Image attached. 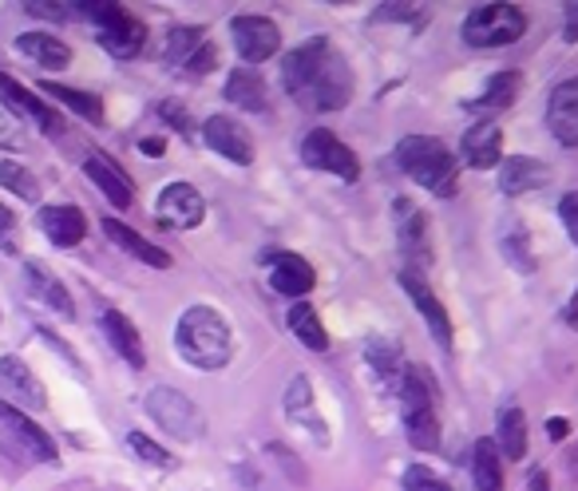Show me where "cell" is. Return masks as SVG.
Masks as SVG:
<instances>
[{"label": "cell", "instance_id": "obj_1", "mask_svg": "<svg viewBox=\"0 0 578 491\" xmlns=\"http://www.w3.org/2000/svg\"><path fill=\"white\" fill-rule=\"evenodd\" d=\"M285 91L309 111H341L353 96V72L329 40H309L282 60Z\"/></svg>", "mask_w": 578, "mask_h": 491}, {"label": "cell", "instance_id": "obj_2", "mask_svg": "<svg viewBox=\"0 0 578 491\" xmlns=\"http://www.w3.org/2000/svg\"><path fill=\"white\" fill-rule=\"evenodd\" d=\"M175 349L190 369L214 372L226 369L234 357V337H230L226 317L214 306H190L183 309L175 326Z\"/></svg>", "mask_w": 578, "mask_h": 491}, {"label": "cell", "instance_id": "obj_3", "mask_svg": "<svg viewBox=\"0 0 578 491\" xmlns=\"http://www.w3.org/2000/svg\"><path fill=\"white\" fill-rule=\"evenodd\" d=\"M396 163L413 183L432 191L436 198H452L459 191V163L452 147L436 135H404L396 143Z\"/></svg>", "mask_w": 578, "mask_h": 491}, {"label": "cell", "instance_id": "obj_4", "mask_svg": "<svg viewBox=\"0 0 578 491\" xmlns=\"http://www.w3.org/2000/svg\"><path fill=\"white\" fill-rule=\"evenodd\" d=\"M401 420H404V437L408 444L420 452H436L440 447V416H436V389L428 381L425 369H404L401 384Z\"/></svg>", "mask_w": 578, "mask_h": 491}, {"label": "cell", "instance_id": "obj_5", "mask_svg": "<svg viewBox=\"0 0 578 491\" xmlns=\"http://www.w3.org/2000/svg\"><path fill=\"white\" fill-rule=\"evenodd\" d=\"M527 33V12L512 0H491V4H480L464 21V40L471 48H507L515 40H524Z\"/></svg>", "mask_w": 578, "mask_h": 491}, {"label": "cell", "instance_id": "obj_6", "mask_svg": "<svg viewBox=\"0 0 578 491\" xmlns=\"http://www.w3.org/2000/svg\"><path fill=\"white\" fill-rule=\"evenodd\" d=\"M143 408H147V416H151L155 425L163 428L171 440H198L202 432H207V420H202V413H198V404L190 401V396L179 393V389L159 384V389L147 393Z\"/></svg>", "mask_w": 578, "mask_h": 491}, {"label": "cell", "instance_id": "obj_7", "mask_svg": "<svg viewBox=\"0 0 578 491\" xmlns=\"http://www.w3.org/2000/svg\"><path fill=\"white\" fill-rule=\"evenodd\" d=\"M393 230H396V246L408 258V270L416 266H432V230H428V214L416 207L413 198H396L393 202Z\"/></svg>", "mask_w": 578, "mask_h": 491}, {"label": "cell", "instance_id": "obj_8", "mask_svg": "<svg viewBox=\"0 0 578 491\" xmlns=\"http://www.w3.org/2000/svg\"><path fill=\"white\" fill-rule=\"evenodd\" d=\"M302 159H306V167H313V171L337 175V179H345V183H357L360 179L357 155H353L333 132H325V127H313V132L302 139Z\"/></svg>", "mask_w": 578, "mask_h": 491}, {"label": "cell", "instance_id": "obj_9", "mask_svg": "<svg viewBox=\"0 0 578 491\" xmlns=\"http://www.w3.org/2000/svg\"><path fill=\"white\" fill-rule=\"evenodd\" d=\"M230 36H234V48H238L246 64H266L282 48V33H278V24L270 16H234Z\"/></svg>", "mask_w": 578, "mask_h": 491}, {"label": "cell", "instance_id": "obj_10", "mask_svg": "<svg viewBox=\"0 0 578 491\" xmlns=\"http://www.w3.org/2000/svg\"><path fill=\"white\" fill-rule=\"evenodd\" d=\"M155 214H159V222L171 230H195L207 219V202H202V195H198L190 183H167L163 191H159Z\"/></svg>", "mask_w": 578, "mask_h": 491}, {"label": "cell", "instance_id": "obj_11", "mask_svg": "<svg viewBox=\"0 0 578 491\" xmlns=\"http://www.w3.org/2000/svg\"><path fill=\"white\" fill-rule=\"evenodd\" d=\"M401 285H404V294L413 297L416 314L428 321V329H432V337H436L440 349H452V317H447L444 302L432 294V285L425 282V273L408 270V266H404V270H401Z\"/></svg>", "mask_w": 578, "mask_h": 491}, {"label": "cell", "instance_id": "obj_12", "mask_svg": "<svg viewBox=\"0 0 578 491\" xmlns=\"http://www.w3.org/2000/svg\"><path fill=\"white\" fill-rule=\"evenodd\" d=\"M0 425H4V432H9V437L24 447V456H28V459H45V464H56V459H60L52 437H48L45 428L36 425L33 416L21 413L16 404L0 401Z\"/></svg>", "mask_w": 578, "mask_h": 491}, {"label": "cell", "instance_id": "obj_13", "mask_svg": "<svg viewBox=\"0 0 578 491\" xmlns=\"http://www.w3.org/2000/svg\"><path fill=\"white\" fill-rule=\"evenodd\" d=\"M84 175L91 179V186H99V195L108 198L115 210H127L135 202V186L132 179H127V171H123L111 155L103 151H88V159H84Z\"/></svg>", "mask_w": 578, "mask_h": 491}, {"label": "cell", "instance_id": "obj_14", "mask_svg": "<svg viewBox=\"0 0 578 491\" xmlns=\"http://www.w3.org/2000/svg\"><path fill=\"white\" fill-rule=\"evenodd\" d=\"M202 139H207L210 151H219L222 159H230V163H238V167L254 163L250 132H246L238 120H230V115H210V120L202 123Z\"/></svg>", "mask_w": 578, "mask_h": 491}, {"label": "cell", "instance_id": "obj_15", "mask_svg": "<svg viewBox=\"0 0 578 491\" xmlns=\"http://www.w3.org/2000/svg\"><path fill=\"white\" fill-rule=\"evenodd\" d=\"M266 262H270V285L278 290V294L294 297V302H306V294L317 285V273L306 258L273 250V254H266Z\"/></svg>", "mask_w": 578, "mask_h": 491}, {"label": "cell", "instance_id": "obj_16", "mask_svg": "<svg viewBox=\"0 0 578 491\" xmlns=\"http://www.w3.org/2000/svg\"><path fill=\"white\" fill-rule=\"evenodd\" d=\"M546 127L563 147H578V76L563 79L546 99Z\"/></svg>", "mask_w": 578, "mask_h": 491}, {"label": "cell", "instance_id": "obj_17", "mask_svg": "<svg viewBox=\"0 0 578 491\" xmlns=\"http://www.w3.org/2000/svg\"><path fill=\"white\" fill-rule=\"evenodd\" d=\"M459 155H464V163L476 167V171H491V167L503 163V132L500 123L480 120L471 123L464 139H459Z\"/></svg>", "mask_w": 578, "mask_h": 491}, {"label": "cell", "instance_id": "obj_18", "mask_svg": "<svg viewBox=\"0 0 578 491\" xmlns=\"http://www.w3.org/2000/svg\"><path fill=\"white\" fill-rule=\"evenodd\" d=\"M99 45L108 48L115 60H132V56H139L143 45H147V24L123 9L120 16H111L108 24H99Z\"/></svg>", "mask_w": 578, "mask_h": 491}, {"label": "cell", "instance_id": "obj_19", "mask_svg": "<svg viewBox=\"0 0 578 491\" xmlns=\"http://www.w3.org/2000/svg\"><path fill=\"white\" fill-rule=\"evenodd\" d=\"M0 99H9V103H12L16 111L33 115V120L40 123V127H45L48 135H60V132H64V120H60V115H56V111L48 108L45 99L36 96V91L24 88L21 79H12L9 72H0Z\"/></svg>", "mask_w": 578, "mask_h": 491}, {"label": "cell", "instance_id": "obj_20", "mask_svg": "<svg viewBox=\"0 0 578 491\" xmlns=\"http://www.w3.org/2000/svg\"><path fill=\"white\" fill-rule=\"evenodd\" d=\"M24 282H28L33 297H40L48 309H56V314L67 317V321L76 317V302H72V294H67V285L60 282L45 262H24Z\"/></svg>", "mask_w": 578, "mask_h": 491}, {"label": "cell", "instance_id": "obj_21", "mask_svg": "<svg viewBox=\"0 0 578 491\" xmlns=\"http://www.w3.org/2000/svg\"><path fill=\"white\" fill-rule=\"evenodd\" d=\"M0 384H4V393L12 396V401L28 404V408H45L48 404V393L45 384L36 381V372L24 365L21 357H0Z\"/></svg>", "mask_w": 578, "mask_h": 491}, {"label": "cell", "instance_id": "obj_22", "mask_svg": "<svg viewBox=\"0 0 578 491\" xmlns=\"http://www.w3.org/2000/svg\"><path fill=\"white\" fill-rule=\"evenodd\" d=\"M40 230H45L56 246H64L67 250V246H79V242H84V234H88V214L79 207H72V202L45 207L40 210Z\"/></svg>", "mask_w": 578, "mask_h": 491}, {"label": "cell", "instance_id": "obj_23", "mask_svg": "<svg viewBox=\"0 0 578 491\" xmlns=\"http://www.w3.org/2000/svg\"><path fill=\"white\" fill-rule=\"evenodd\" d=\"M99 326H103V333H108L111 349L120 353L132 369H143V365H147V349H143V337H139V329H135L132 317L120 314V309H108V314L99 317Z\"/></svg>", "mask_w": 578, "mask_h": 491}, {"label": "cell", "instance_id": "obj_24", "mask_svg": "<svg viewBox=\"0 0 578 491\" xmlns=\"http://www.w3.org/2000/svg\"><path fill=\"white\" fill-rule=\"evenodd\" d=\"M103 234H108L115 246H120L123 254H132L135 262H143V266H155V270H167L171 266V254L167 250H159L155 242H147L139 234V230H132L127 222H120V219H103Z\"/></svg>", "mask_w": 578, "mask_h": 491}, {"label": "cell", "instance_id": "obj_25", "mask_svg": "<svg viewBox=\"0 0 578 491\" xmlns=\"http://www.w3.org/2000/svg\"><path fill=\"white\" fill-rule=\"evenodd\" d=\"M551 167L531 159V155H512L507 163H500V186L503 195H531L539 186H546Z\"/></svg>", "mask_w": 578, "mask_h": 491}, {"label": "cell", "instance_id": "obj_26", "mask_svg": "<svg viewBox=\"0 0 578 491\" xmlns=\"http://www.w3.org/2000/svg\"><path fill=\"white\" fill-rule=\"evenodd\" d=\"M16 52H24L33 64L48 67V72H64L72 64V48L60 36H48V33H21L16 36Z\"/></svg>", "mask_w": 578, "mask_h": 491}, {"label": "cell", "instance_id": "obj_27", "mask_svg": "<svg viewBox=\"0 0 578 491\" xmlns=\"http://www.w3.org/2000/svg\"><path fill=\"white\" fill-rule=\"evenodd\" d=\"M436 16L432 0H381L372 12V24H404V28H428Z\"/></svg>", "mask_w": 578, "mask_h": 491}, {"label": "cell", "instance_id": "obj_28", "mask_svg": "<svg viewBox=\"0 0 578 491\" xmlns=\"http://www.w3.org/2000/svg\"><path fill=\"white\" fill-rule=\"evenodd\" d=\"M285 326H290V333H294L309 353L329 349V333H325V326H321V314H317L309 302H294L290 314H285Z\"/></svg>", "mask_w": 578, "mask_h": 491}, {"label": "cell", "instance_id": "obj_29", "mask_svg": "<svg viewBox=\"0 0 578 491\" xmlns=\"http://www.w3.org/2000/svg\"><path fill=\"white\" fill-rule=\"evenodd\" d=\"M226 99L242 111H266V79L254 67H234L226 76Z\"/></svg>", "mask_w": 578, "mask_h": 491}, {"label": "cell", "instance_id": "obj_30", "mask_svg": "<svg viewBox=\"0 0 578 491\" xmlns=\"http://www.w3.org/2000/svg\"><path fill=\"white\" fill-rule=\"evenodd\" d=\"M495 447H500L503 459H519L527 456V416L524 408H503L500 413V428H495Z\"/></svg>", "mask_w": 578, "mask_h": 491}, {"label": "cell", "instance_id": "obj_31", "mask_svg": "<svg viewBox=\"0 0 578 491\" xmlns=\"http://www.w3.org/2000/svg\"><path fill=\"white\" fill-rule=\"evenodd\" d=\"M471 480H476V491H503V456L500 447H495V440H476Z\"/></svg>", "mask_w": 578, "mask_h": 491}, {"label": "cell", "instance_id": "obj_32", "mask_svg": "<svg viewBox=\"0 0 578 491\" xmlns=\"http://www.w3.org/2000/svg\"><path fill=\"white\" fill-rule=\"evenodd\" d=\"M40 91L56 99V103H67V108L84 115L91 123H103V99L91 96V91H79V88H64V84H40Z\"/></svg>", "mask_w": 578, "mask_h": 491}, {"label": "cell", "instance_id": "obj_33", "mask_svg": "<svg viewBox=\"0 0 578 491\" xmlns=\"http://www.w3.org/2000/svg\"><path fill=\"white\" fill-rule=\"evenodd\" d=\"M519 88H524V76H519V72H500V76L488 79V88H483V96H480V108H488V111L512 108Z\"/></svg>", "mask_w": 578, "mask_h": 491}, {"label": "cell", "instance_id": "obj_34", "mask_svg": "<svg viewBox=\"0 0 578 491\" xmlns=\"http://www.w3.org/2000/svg\"><path fill=\"white\" fill-rule=\"evenodd\" d=\"M285 413L290 420H302V425H313L317 437H321V425L313 416V393H309V377H294L290 389H285Z\"/></svg>", "mask_w": 578, "mask_h": 491}, {"label": "cell", "instance_id": "obj_35", "mask_svg": "<svg viewBox=\"0 0 578 491\" xmlns=\"http://www.w3.org/2000/svg\"><path fill=\"white\" fill-rule=\"evenodd\" d=\"M0 186H9L12 195L24 198V202H36V198H40V183H36V175L28 171V167L16 163V159H4V163H0Z\"/></svg>", "mask_w": 578, "mask_h": 491}, {"label": "cell", "instance_id": "obj_36", "mask_svg": "<svg viewBox=\"0 0 578 491\" xmlns=\"http://www.w3.org/2000/svg\"><path fill=\"white\" fill-rule=\"evenodd\" d=\"M202 40H207V36H202V28H195V24H179V28H171V33H167V60L186 64Z\"/></svg>", "mask_w": 578, "mask_h": 491}, {"label": "cell", "instance_id": "obj_37", "mask_svg": "<svg viewBox=\"0 0 578 491\" xmlns=\"http://www.w3.org/2000/svg\"><path fill=\"white\" fill-rule=\"evenodd\" d=\"M503 254H507V262H512L515 270H524V273L534 270V254H531V242H527V230L515 226V222L503 230Z\"/></svg>", "mask_w": 578, "mask_h": 491}, {"label": "cell", "instance_id": "obj_38", "mask_svg": "<svg viewBox=\"0 0 578 491\" xmlns=\"http://www.w3.org/2000/svg\"><path fill=\"white\" fill-rule=\"evenodd\" d=\"M127 447H132L135 456L147 459V464H155V468H175V456L167 452V447H159L151 437H143V432H132L127 437Z\"/></svg>", "mask_w": 578, "mask_h": 491}, {"label": "cell", "instance_id": "obj_39", "mask_svg": "<svg viewBox=\"0 0 578 491\" xmlns=\"http://www.w3.org/2000/svg\"><path fill=\"white\" fill-rule=\"evenodd\" d=\"M72 9H76L84 21H91L99 28V24H108L111 16H120L123 0H72Z\"/></svg>", "mask_w": 578, "mask_h": 491}, {"label": "cell", "instance_id": "obj_40", "mask_svg": "<svg viewBox=\"0 0 578 491\" xmlns=\"http://www.w3.org/2000/svg\"><path fill=\"white\" fill-rule=\"evenodd\" d=\"M404 491H452L444 480H440L436 471L425 468V464H413V468L404 471Z\"/></svg>", "mask_w": 578, "mask_h": 491}, {"label": "cell", "instance_id": "obj_41", "mask_svg": "<svg viewBox=\"0 0 578 491\" xmlns=\"http://www.w3.org/2000/svg\"><path fill=\"white\" fill-rule=\"evenodd\" d=\"M21 4L28 16H36V21H48V24L67 21V0H21Z\"/></svg>", "mask_w": 578, "mask_h": 491}, {"label": "cell", "instance_id": "obj_42", "mask_svg": "<svg viewBox=\"0 0 578 491\" xmlns=\"http://www.w3.org/2000/svg\"><path fill=\"white\" fill-rule=\"evenodd\" d=\"M214 64H219V52H214V45H210V40H202V45L195 48V56L186 60V72L207 76V72H214Z\"/></svg>", "mask_w": 578, "mask_h": 491}, {"label": "cell", "instance_id": "obj_43", "mask_svg": "<svg viewBox=\"0 0 578 491\" xmlns=\"http://www.w3.org/2000/svg\"><path fill=\"white\" fill-rule=\"evenodd\" d=\"M558 219H563V226H567L570 242L578 246V191L563 195V202H558Z\"/></svg>", "mask_w": 578, "mask_h": 491}, {"label": "cell", "instance_id": "obj_44", "mask_svg": "<svg viewBox=\"0 0 578 491\" xmlns=\"http://www.w3.org/2000/svg\"><path fill=\"white\" fill-rule=\"evenodd\" d=\"M21 143H24L21 123H16V120H12V115H9V111L0 108V147H4V151H16Z\"/></svg>", "mask_w": 578, "mask_h": 491}, {"label": "cell", "instance_id": "obj_45", "mask_svg": "<svg viewBox=\"0 0 578 491\" xmlns=\"http://www.w3.org/2000/svg\"><path fill=\"white\" fill-rule=\"evenodd\" d=\"M159 115H163V120H171V127H175V132L190 135V115H186V108L179 103V99H163V103H159Z\"/></svg>", "mask_w": 578, "mask_h": 491}, {"label": "cell", "instance_id": "obj_46", "mask_svg": "<svg viewBox=\"0 0 578 491\" xmlns=\"http://www.w3.org/2000/svg\"><path fill=\"white\" fill-rule=\"evenodd\" d=\"M0 246L16 254V219H12V210L4 202H0Z\"/></svg>", "mask_w": 578, "mask_h": 491}, {"label": "cell", "instance_id": "obj_47", "mask_svg": "<svg viewBox=\"0 0 578 491\" xmlns=\"http://www.w3.org/2000/svg\"><path fill=\"white\" fill-rule=\"evenodd\" d=\"M563 40H567V45L578 40V0H567V28H563Z\"/></svg>", "mask_w": 578, "mask_h": 491}, {"label": "cell", "instance_id": "obj_48", "mask_svg": "<svg viewBox=\"0 0 578 491\" xmlns=\"http://www.w3.org/2000/svg\"><path fill=\"white\" fill-rule=\"evenodd\" d=\"M567 432H570L567 420H546V437H551V440H563Z\"/></svg>", "mask_w": 578, "mask_h": 491}, {"label": "cell", "instance_id": "obj_49", "mask_svg": "<svg viewBox=\"0 0 578 491\" xmlns=\"http://www.w3.org/2000/svg\"><path fill=\"white\" fill-rule=\"evenodd\" d=\"M139 151H147L151 159H159V155L167 151V143H163V139H143V143H139Z\"/></svg>", "mask_w": 578, "mask_h": 491}, {"label": "cell", "instance_id": "obj_50", "mask_svg": "<svg viewBox=\"0 0 578 491\" xmlns=\"http://www.w3.org/2000/svg\"><path fill=\"white\" fill-rule=\"evenodd\" d=\"M531 491H551V480H546V471H534V476H531Z\"/></svg>", "mask_w": 578, "mask_h": 491}]
</instances>
